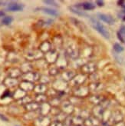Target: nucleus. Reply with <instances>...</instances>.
Listing matches in <instances>:
<instances>
[{
	"label": "nucleus",
	"mask_w": 125,
	"mask_h": 126,
	"mask_svg": "<svg viewBox=\"0 0 125 126\" xmlns=\"http://www.w3.org/2000/svg\"><path fill=\"white\" fill-rule=\"evenodd\" d=\"M23 8H24V5L22 4L17 3V2H12L8 5L7 10L10 12H19V11H22Z\"/></svg>",
	"instance_id": "nucleus-22"
},
{
	"label": "nucleus",
	"mask_w": 125,
	"mask_h": 126,
	"mask_svg": "<svg viewBox=\"0 0 125 126\" xmlns=\"http://www.w3.org/2000/svg\"><path fill=\"white\" fill-rule=\"evenodd\" d=\"M77 7L80 8L82 10H86V11H91V10H94L96 8V5H95L92 2H84L81 4H78V5H76Z\"/></svg>",
	"instance_id": "nucleus-19"
},
{
	"label": "nucleus",
	"mask_w": 125,
	"mask_h": 126,
	"mask_svg": "<svg viewBox=\"0 0 125 126\" xmlns=\"http://www.w3.org/2000/svg\"><path fill=\"white\" fill-rule=\"evenodd\" d=\"M60 56V54L56 49H52L51 51L47 52L45 55V62L48 64H55L57 62L58 58Z\"/></svg>",
	"instance_id": "nucleus-7"
},
{
	"label": "nucleus",
	"mask_w": 125,
	"mask_h": 126,
	"mask_svg": "<svg viewBox=\"0 0 125 126\" xmlns=\"http://www.w3.org/2000/svg\"><path fill=\"white\" fill-rule=\"evenodd\" d=\"M90 92H91L89 90L88 86H85L83 85L74 88L72 92V94H73V96L78 97L79 98H84L86 97H88Z\"/></svg>",
	"instance_id": "nucleus-2"
},
{
	"label": "nucleus",
	"mask_w": 125,
	"mask_h": 126,
	"mask_svg": "<svg viewBox=\"0 0 125 126\" xmlns=\"http://www.w3.org/2000/svg\"><path fill=\"white\" fill-rule=\"evenodd\" d=\"M88 99L91 103L95 105H101L106 98L104 96L101 95V94H93V95L88 96Z\"/></svg>",
	"instance_id": "nucleus-15"
},
{
	"label": "nucleus",
	"mask_w": 125,
	"mask_h": 126,
	"mask_svg": "<svg viewBox=\"0 0 125 126\" xmlns=\"http://www.w3.org/2000/svg\"><path fill=\"white\" fill-rule=\"evenodd\" d=\"M5 16V12L3 11H1L0 10V17H2V16Z\"/></svg>",
	"instance_id": "nucleus-53"
},
{
	"label": "nucleus",
	"mask_w": 125,
	"mask_h": 126,
	"mask_svg": "<svg viewBox=\"0 0 125 126\" xmlns=\"http://www.w3.org/2000/svg\"><path fill=\"white\" fill-rule=\"evenodd\" d=\"M97 69V65L95 62H85L84 64L81 67L82 73L84 75H91L95 73Z\"/></svg>",
	"instance_id": "nucleus-4"
},
{
	"label": "nucleus",
	"mask_w": 125,
	"mask_h": 126,
	"mask_svg": "<svg viewBox=\"0 0 125 126\" xmlns=\"http://www.w3.org/2000/svg\"><path fill=\"white\" fill-rule=\"evenodd\" d=\"M53 45L56 47V48H61L63 45V39L60 35H56L53 38Z\"/></svg>",
	"instance_id": "nucleus-33"
},
{
	"label": "nucleus",
	"mask_w": 125,
	"mask_h": 126,
	"mask_svg": "<svg viewBox=\"0 0 125 126\" xmlns=\"http://www.w3.org/2000/svg\"><path fill=\"white\" fill-rule=\"evenodd\" d=\"M106 109H106L104 106H103L101 104L97 105H95V107L93 108L92 111H91V115H93L94 117L97 118L98 120L101 121L102 118H103V115H104V113Z\"/></svg>",
	"instance_id": "nucleus-9"
},
{
	"label": "nucleus",
	"mask_w": 125,
	"mask_h": 126,
	"mask_svg": "<svg viewBox=\"0 0 125 126\" xmlns=\"http://www.w3.org/2000/svg\"><path fill=\"white\" fill-rule=\"evenodd\" d=\"M52 87L55 90H56L58 92H65L66 89H68V82L64 81L62 79H56L54 81L52 84Z\"/></svg>",
	"instance_id": "nucleus-6"
},
{
	"label": "nucleus",
	"mask_w": 125,
	"mask_h": 126,
	"mask_svg": "<svg viewBox=\"0 0 125 126\" xmlns=\"http://www.w3.org/2000/svg\"><path fill=\"white\" fill-rule=\"evenodd\" d=\"M112 126H125V122L124 121H121L120 122H117V123L114 124V125H112Z\"/></svg>",
	"instance_id": "nucleus-50"
},
{
	"label": "nucleus",
	"mask_w": 125,
	"mask_h": 126,
	"mask_svg": "<svg viewBox=\"0 0 125 126\" xmlns=\"http://www.w3.org/2000/svg\"><path fill=\"white\" fill-rule=\"evenodd\" d=\"M24 81H28L30 82H34V81H39L40 79V75L36 72H30L26 74H23L22 76Z\"/></svg>",
	"instance_id": "nucleus-12"
},
{
	"label": "nucleus",
	"mask_w": 125,
	"mask_h": 126,
	"mask_svg": "<svg viewBox=\"0 0 125 126\" xmlns=\"http://www.w3.org/2000/svg\"><path fill=\"white\" fill-rule=\"evenodd\" d=\"M69 9L71 12H73L74 14L77 15L78 16H81V17H87L88 15H87L84 11H83L82 9H81L80 8L77 7V6H71L69 7Z\"/></svg>",
	"instance_id": "nucleus-26"
},
{
	"label": "nucleus",
	"mask_w": 125,
	"mask_h": 126,
	"mask_svg": "<svg viewBox=\"0 0 125 126\" xmlns=\"http://www.w3.org/2000/svg\"><path fill=\"white\" fill-rule=\"evenodd\" d=\"M42 56V52L40 50L38 51H33L32 52H29L27 55V59L28 60H35V61H38L41 59V57Z\"/></svg>",
	"instance_id": "nucleus-25"
},
{
	"label": "nucleus",
	"mask_w": 125,
	"mask_h": 126,
	"mask_svg": "<svg viewBox=\"0 0 125 126\" xmlns=\"http://www.w3.org/2000/svg\"><path fill=\"white\" fill-rule=\"evenodd\" d=\"M61 110L67 115H71L74 111V106L70 102L69 99H67L61 104Z\"/></svg>",
	"instance_id": "nucleus-5"
},
{
	"label": "nucleus",
	"mask_w": 125,
	"mask_h": 126,
	"mask_svg": "<svg viewBox=\"0 0 125 126\" xmlns=\"http://www.w3.org/2000/svg\"><path fill=\"white\" fill-rule=\"evenodd\" d=\"M52 44L51 42H48V41H45L40 45L39 50L42 53H45L46 54L47 52H50L52 49Z\"/></svg>",
	"instance_id": "nucleus-24"
},
{
	"label": "nucleus",
	"mask_w": 125,
	"mask_h": 126,
	"mask_svg": "<svg viewBox=\"0 0 125 126\" xmlns=\"http://www.w3.org/2000/svg\"><path fill=\"white\" fill-rule=\"evenodd\" d=\"M114 57H115V59H116V61L119 63V64H123L124 63V58L123 57H121V56H120V55H114Z\"/></svg>",
	"instance_id": "nucleus-46"
},
{
	"label": "nucleus",
	"mask_w": 125,
	"mask_h": 126,
	"mask_svg": "<svg viewBox=\"0 0 125 126\" xmlns=\"http://www.w3.org/2000/svg\"><path fill=\"white\" fill-rule=\"evenodd\" d=\"M43 2L45 4H46V5L53 6V7H58V3L56 2L55 1H50V0H47V1H43Z\"/></svg>",
	"instance_id": "nucleus-44"
},
{
	"label": "nucleus",
	"mask_w": 125,
	"mask_h": 126,
	"mask_svg": "<svg viewBox=\"0 0 125 126\" xmlns=\"http://www.w3.org/2000/svg\"><path fill=\"white\" fill-rule=\"evenodd\" d=\"M113 48H114V51L117 54L121 53L124 51L123 46H121L119 43H114V46H113Z\"/></svg>",
	"instance_id": "nucleus-40"
},
{
	"label": "nucleus",
	"mask_w": 125,
	"mask_h": 126,
	"mask_svg": "<svg viewBox=\"0 0 125 126\" xmlns=\"http://www.w3.org/2000/svg\"><path fill=\"white\" fill-rule=\"evenodd\" d=\"M96 5L97 6H99V7H102V6L104 5V1H101V0H97V1H96Z\"/></svg>",
	"instance_id": "nucleus-49"
},
{
	"label": "nucleus",
	"mask_w": 125,
	"mask_h": 126,
	"mask_svg": "<svg viewBox=\"0 0 125 126\" xmlns=\"http://www.w3.org/2000/svg\"><path fill=\"white\" fill-rule=\"evenodd\" d=\"M31 102H32V98H31L30 96H28V95L25 96V97L22 98V99H20V100H18V103H19L20 105H23L24 106L26 105H27V104H28V103Z\"/></svg>",
	"instance_id": "nucleus-38"
},
{
	"label": "nucleus",
	"mask_w": 125,
	"mask_h": 126,
	"mask_svg": "<svg viewBox=\"0 0 125 126\" xmlns=\"http://www.w3.org/2000/svg\"><path fill=\"white\" fill-rule=\"evenodd\" d=\"M117 38H118V39H119L121 42H125V39H124V38L121 35V34L119 32H117Z\"/></svg>",
	"instance_id": "nucleus-48"
},
{
	"label": "nucleus",
	"mask_w": 125,
	"mask_h": 126,
	"mask_svg": "<svg viewBox=\"0 0 125 126\" xmlns=\"http://www.w3.org/2000/svg\"><path fill=\"white\" fill-rule=\"evenodd\" d=\"M9 77L12 78V79H18V77L22 76V72L21 71V69L17 68H13L9 69V71L8 72Z\"/></svg>",
	"instance_id": "nucleus-23"
},
{
	"label": "nucleus",
	"mask_w": 125,
	"mask_h": 126,
	"mask_svg": "<svg viewBox=\"0 0 125 126\" xmlns=\"http://www.w3.org/2000/svg\"><path fill=\"white\" fill-rule=\"evenodd\" d=\"M84 119L80 115L71 116V125L72 126H83Z\"/></svg>",
	"instance_id": "nucleus-28"
},
{
	"label": "nucleus",
	"mask_w": 125,
	"mask_h": 126,
	"mask_svg": "<svg viewBox=\"0 0 125 126\" xmlns=\"http://www.w3.org/2000/svg\"><path fill=\"white\" fill-rule=\"evenodd\" d=\"M97 17L99 18L100 20L107 23L108 25H113L115 22V19L110 15L104 14V13H97Z\"/></svg>",
	"instance_id": "nucleus-14"
},
{
	"label": "nucleus",
	"mask_w": 125,
	"mask_h": 126,
	"mask_svg": "<svg viewBox=\"0 0 125 126\" xmlns=\"http://www.w3.org/2000/svg\"><path fill=\"white\" fill-rule=\"evenodd\" d=\"M99 122L100 120H98L97 118L91 115V117L84 119L83 126H98Z\"/></svg>",
	"instance_id": "nucleus-21"
},
{
	"label": "nucleus",
	"mask_w": 125,
	"mask_h": 126,
	"mask_svg": "<svg viewBox=\"0 0 125 126\" xmlns=\"http://www.w3.org/2000/svg\"><path fill=\"white\" fill-rule=\"evenodd\" d=\"M75 75H76V73L74 72V71L67 70V71H64L63 72L61 73V79H62L64 81H67V82H68V81H71L74 78Z\"/></svg>",
	"instance_id": "nucleus-17"
},
{
	"label": "nucleus",
	"mask_w": 125,
	"mask_h": 126,
	"mask_svg": "<svg viewBox=\"0 0 125 126\" xmlns=\"http://www.w3.org/2000/svg\"><path fill=\"white\" fill-rule=\"evenodd\" d=\"M56 64H57V67L60 69H64L68 65V61L67 60L66 57L64 55V56H59V58L56 62Z\"/></svg>",
	"instance_id": "nucleus-27"
},
{
	"label": "nucleus",
	"mask_w": 125,
	"mask_h": 126,
	"mask_svg": "<svg viewBox=\"0 0 125 126\" xmlns=\"http://www.w3.org/2000/svg\"><path fill=\"white\" fill-rule=\"evenodd\" d=\"M87 75H84L83 73H79V74H76V75L74 76V78L70 81V83L71 85V86L73 87H78V86H81L83 85L85 82V81L87 80Z\"/></svg>",
	"instance_id": "nucleus-8"
},
{
	"label": "nucleus",
	"mask_w": 125,
	"mask_h": 126,
	"mask_svg": "<svg viewBox=\"0 0 125 126\" xmlns=\"http://www.w3.org/2000/svg\"><path fill=\"white\" fill-rule=\"evenodd\" d=\"M32 67L31 65V64L26 62V63H24V64L22 65L21 71L22 72L23 74H26V73L32 72Z\"/></svg>",
	"instance_id": "nucleus-37"
},
{
	"label": "nucleus",
	"mask_w": 125,
	"mask_h": 126,
	"mask_svg": "<svg viewBox=\"0 0 125 126\" xmlns=\"http://www.w3.org/2000/svg\"><path fill=\"white\" fill-rule=\"evenodd\" d=\"M71 21H72V23L74 25V26H76L79 29H81V30H84V29H86L85 25L82 22H81L80 20L77 19V18H71Z\"/></svg>",
	"instance_id": "nucleus-34"
},
{
	"label": "nucleus",
	"mask_w": 125,
	"mask_h": 126,
	"mask_svg": "<svg viewBox=\"0 0 125 126\" xmlns=\"http://www.w3.org/2000/svg\"><path fill=\"white\" fill-rule=\"evenodd\" d=\"M38 9L42 11L43 12H45V14H48L49 16H54V17H56V16H58V11L55 10V9H53L46 8V7H41V8L37 9V10H38Z\"/></svg>",
	"instance_id": "nucleus-29"
},
{
	"label": "nucleus",
	"mask_w": 125,
	"mask_h": 126,
	"mask_svg": "<svg viewBox=\"0 0 125 126\" xmlns=\"http://www.w3.org/2000/svg\"><path fill=\"white\" fill-rule=\"evenodd\" d=\"M52 105H50L48 102H44L40 104V107L38 111L39 115H42V116H47L50 112H51L52 110Z\"/></svg>",
	"instance_id": "nucleus-13"
},
{
	"label": "nucleus",
	"mask_w": 125,
	"mask_h": 126,
	"mask_svg": "<svg viewBox=\"0 0 125 126\" xmlns=\"http://www.w3.org/2000/svg\"><path fill=\"white\" fill-rule=\"evenodd\" d=\"M12 21H13V18H12V16H5L2 20V23L3 25H5V26H9V25H10Z\"/></svg>",
	"instance_id": "nucleus-41"
},
{
	"label": "nucleus",
	"mask_w": 125,
	"mask_h": 126,
	"mask_svg": "<svg viewBox=\"0 0 125 126\" xmlns=\"http://www.w3.org/2000/svg\"><path fill=\"white\" fill-rule=\"evenodd\" d=\"M91 22H92V26L94 27V29H95L96 31H97L104 38V39H110V32L107 29V28H106L102 23L95 19V18H93L91 20Z\"/></svg>",
	"instance_id": "nucleus-1"
},
{
	"label": "nucleus",
	"mask_w": 125,
	"mask_h": 126,
	"mask_svg": "<svg viewBox=\"0 0 125 126\" xmlns=\"http://www.w3.org/2000/svg\"><path fill=\"white\" fill-rule=\"evenodd\" d=\"M60 72V69L57 66H52L49 68V74L52 76H55V75H58Z\"/></svg>",
	"instance_id": "nucleus-39"
},
{
	"label": "nucleus",
	"mask_w": 125,
	"mask_h": 126,
	"mask_svg": "<svg viewBox=\"0 0 125 126\" xmlns=\"http://www.w3.org/2000/svg\"><path fill=\"white\" fill-rule=\"evenodd\" d=\"M61 102H62L61 101L60 98H59L58 96H56V97L52 98L51 101H50V102H49L48 103L52 105V106H53V107H58L59 105H61Z\"/></svg>",
	"instance_id": "nucleus-36"
},
{
	"label": "nucleus",
	"mask_w": 125,
	"mask_h": 126,
	"mask_svg": "<svg viewBox=\"0 0 125 126\" xmlns=\"http://www.w3.org/2000/svg\"><path fill=\"white\" fill-rule=\"evenodd\" d=\"M122 8H123V12H125V4L122 6Z\"/></svg>",
	"instance_id": "nucleus-54"
},
{
	"label": "nucleus",
	"mask_w": 125,
	"mask_h": 126,
	"mask_svg": "<svg viewBox=\"0 0 125 126\" xmlns=\"http://www.w3.org/2000/svg\"><path fill=\"white\" fill-rule=\"evenodd\" d=\"M47 98H48V96L45 95V94H38L36 95L35 98V101L36 102L42 104V103H44V102H46Z\"/></svg>",
	"instance_id": "nucleus-35"
},
{
	"label": "nucleus",
	"mask_w": 125,
	"mask_h": 126,
	"mask_svg": "<svg viewBox=\"0 0 125 126\" xmlns=\"http://www.w3.org/2000/svg\"><path fill=\"white\" fill-rule=\"evenodd\" d=\"M4 4H5L4 2H0V5H3Z\"/></svg>",
	"instance_id": "nucleus-55"
},
{
	"label": "nucleus",
	"mask_w": 125,
	"mask_h": 126,
	"mask_svg": "<svg viewBox=\"0 0 125 126\" xmlns=\"http://www.w3.org/2000/svg\"><path fill=\"white\" fill-rule=\"evenodd\" d=\"M79 115L82 117V118H84V119H86V118H89V117L91 116V113L87 110H86V109H84L83 111H82V112H81V114Z\"/></svg>",
	"instance_id": "nucleus-42"
},
{
	"label": "nucleus",
	"mask_w": 125,
	"mask_h": 126,
	"mask_svg": "<svg viewBox=\"0 0 125 126\" xmlns=\"http://www.w3.org/2000/svg\"><path fill=\"white\" fill-rule=\"evenodd\" d=\"M34 92L38 94H44L45 92H48V88L47 85L45 84H39L35 86V89H34Z\"/></svg>",
	"instance_id": "nucleus-30"
},
{
	"label": "nucleus",
	"mask_w": 125,
	"mask_h": 126,
	"mask_svg": "<svg viewBox=\"0 0 125 126\" xmlns=\"http://www.w3.org/2000/svg\"><path fill=\"white\" fill-rule=\"evenodd\" d=\"M40 81L42 84H48L49 81H50V79L49 77H48L47 75H42V76H40Z\"/></svg>",
	"instance_id": "nucleus-43"
},
{
	"label": "nucleus",
	"mask_w": 125,
	"mask_h": 126,
	"mask_svg": "<svg viewBox=\"0 0 125 126\" xmlns=\"http://www.w3.org/2000/svg\"><path fill=\"white\" fill-rule=\"evenodd\" d=\"M4 85L9 88H12L18 85V80L16 79H12V78H7L4 81Z\"/></svg>",
	"instance_id": "nucleus-32"
},
{
	"label": "nucleus",
	"mask_w": 125,
	"mask_h": 126,
	"mask_svg": "<svg viewBox=\"0 0 125 126\" xmlns=\"http://www.w3.org/2000/svg\"><path fill=\"white\" fill-rule=\"evenodd\" d=\"M117 4H118V5H120V6H121V7H122V6L125 4V2L124 1H118Z\"/></svg>",
	"instance_id": "nucleus-52"
},
{
	"label": "nucleus",
	"mask_w": 125,
	"mask_h": 126,
	"mask_svg": "<svg viewBox=\"0 0 125 126\" xmlns=\"http://www.w3.org/2000/svg\"><path fill=\"white\" fill-rule=\"evenodd\" d=\"M26 93H27V92H24L22 89H21L20 88H19V89H16V90L14 92L13 94H12V97H13L15 99H16L17 101H18V100L22 99V98H24L25 96H26V95H27Z\"/></svg>",
	"instance_id": "nucleus-31"
},
{
	"label": "nucleus",
	"mask_w": 125,
	"mask_h": 126,
	"mask_svg": "<svg viewBox=\"0 0 125 126\" xmlns=\"http://www.w3.org/2000/svg\"><path fill=\"white\" fill-rule=\"evenodd\" d=\"M35 85L32 82H30V81H24V80L19 84V88L26 92L33 91L35 89Z\"/></svg>",
	"instance_id": "nucleus-16"
},
{
	"label": "nucleus",
	"mask_w": 125,
	"mask_h": 126,
	"mask_svg": "<svg viewBox=\"0 0 125 126\" xmlns=\"http://www.w3.org/2000/svg\"><path fill=\"white\" fill-rule=\"evenodd\" d=\"M123 119H124L123 113L120 110H115L114 111H111V115L108 122V124L114 125L117 122L123 121Z\"/></svg>",
	"instance_id": "nucleus-10"
},
{
	"label": "nucleus",
	"mask_w": 125,
	"mask_h": 126,
	"mask_svg": "<svg viewBox=\"0 0 125 126\" xmlns=\"http://www.w3.org/2000/svg\"><path fill=\"white\" fill-rule=\"evenodd\" d=\"M52 121L50 118L47 116L39 115L37 118L34 120V125L35 126H49Z\"/></svg>",
	"instance_id": "nucleus-11"
},
{
	"label": "nucleus",
	"mask_w": 125,
	"mask_h": 126,
	"mask_svg": "<svg viewBox=\"0 0 125 126\" xmlns=\"http://www.w3.org/2000/svg\"><path fill=\"white\" fill-rule=\"evenodd\" d=\"M65 53L68 58L71 59L72 60L78 59L80 55V52L78 47L74 44H70L69 46H68V47L65 50Z\"/></svg>",
	"instance_id": "nucleus-3"
},
{
	"label": "nucleus",
	"mask_w": 125,
	"mask_h": 126,
	"mask_svg": "<svg viewBox=\"0 0 125 126\" xmlns=\"http://www.w3.org/2000/svg\"><path fill=\"white\" fill-rule=\"evenodd\" d=\"M24 107H25V109H26L27 111H37L39 109L40 104L36 102L35 101V102L32 101V102H29L28 104L26 105Z\"/></svg>",
	"instance_id": "nucleus-20"
},
{
	"label": "nucleus",
	"mask_w": 125,
	"mask_h": 126,
	"mask_svg": "<svg viewBox=\"0 0 125 126\" xmlns=\"http://www.w3.org/2000/svg\"><path fill=\"white\" fill-rule=\"evenodd\" d=\"M89 88L90 92H97L100 91H102V89H104V85L99 81H95V82H91V84H89V85H87Z\"/></svg>",
	"instance_id": "nucleus-18"
},
{
	"label": "nucleus",
	"mask_w": 125,
	"mask_h": 126,
	"mask_svg": "<svg viewBox=\"0 0 125 126\" xmlns=\"http://www.w3.org/2000/svg\"><path fill=\"white\" fill-rule=\"evenodd\" d=\"M64 123L61 122H59V121H57V120H55L53 122H51L49 126H64Z\"/></svg>",
	"instance_id": "nucleus-45"
},
{
	"label": "nucleus",
	"mask_w": 125,
	"mask_h": 126,
	"mask_svg": "<svg viewBox=\"0 0 125 126\" xmlns=\"http://www.w3.org/2000/svg\"><path fill=\"white\" fill-rule=\"evenodd\" d=\"M0 119H1V120H2V121H4V122H8L9 121V119L6 118L5 115H3L2 114H0Z\"/></svg>",
	"instance_id": "nucleus-51"
},
{
	"label": "nucleus",
	"mask_w": 125,
	"mask_h": 126,
	"mask_svg": "<svg viewBox=\"0 0 125 126\" xmlns=\"http://www.w3.org/2000/svg\"><path fill=\"white\" fill-rule=\"evenodd\" d=\"M119 32L121 34V35L125 38V26H121V27L120 28V31Z\"/></svg>",
	"instance_id": "nucleus-47"
}]
</instances>
